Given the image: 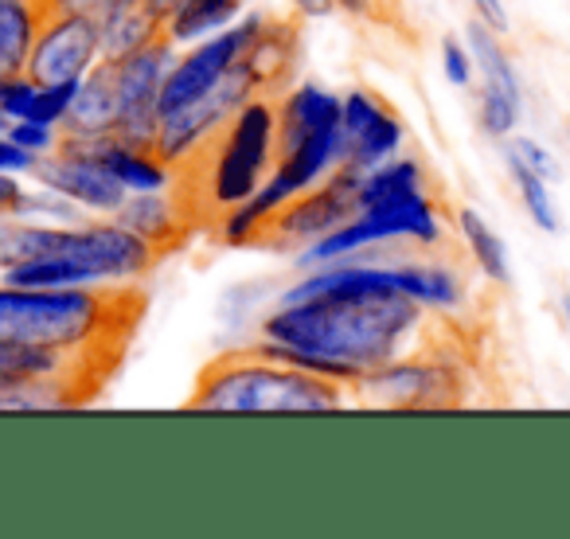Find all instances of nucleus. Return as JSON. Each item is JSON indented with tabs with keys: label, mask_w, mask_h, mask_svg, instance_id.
<instances>
[{
	"label": "nucleus",
	"mask_w": 570,
	"mask_h": 539,
	"mask_svg": "<svg viewBox=\"0 0 570 539\" xmlns=\"http://www.w3.org/2000/svg\"><path fill=\"white\" fill-rule=\"evenodd\" d=\"M12 215H17V219H28V223H48V227H75V223L90 219L75 199H67L59 188L40 184V180L24 184V192H20L17 204H12Z\"/></svg>",
	"instance_id": "nucleus-24"
},
{
	"label": "nucleus",
	"mask_w": 570,
	"mask_h": 539,
	"mask_svg": "<svg viewBox=\"0 0 570 539\" xmlns=\"http://www.w3.org/2000/svg\"><path fill=\"white\" fill-rule=\"evenodd\" d=\"M118 129V82H114V63L102 59L87 79L75 87L71 118L63 134L75 137H106Z\"/></svg>",
	"instance_id": "nucleus-19"
},
{
	"label": "nucleus",
	"mask_w": 570,
	"mask_h": 539,
	"mask_svg": "<svg viewBox=\"0 0 570 539\" xmlns=\"http://www.w3.org/2000/svg\"><path fill=\"white\" fill-rule=\"evenodd\" d=\"M277 102V153L297 145L302 137L317 134L325 126L344 121V95L321 87L313 79H297L274 98Z\"/></svg>",
	"instance_id": "nucleus-16"
},
{
	"label": "nucleus",
	"mask_w": 570,
	"mask_h": 539,
	"mask_svg": "<svg viewBox=\"0 0 570 539\" xmlns=\"http://www.w3.org/2000/svg\"><path fill=\"white\" fill-rule=\"evenodd\" d=\"M176 56H180V48L160 36L149 48L134 51V56L110 59L114 82H118V129H114V134H118L121 141L157 145L160 90H165V79H168V71H173Z\"/></svg>",
	"instance_id": "nucleus-9"
},
{
	"label": "nucleus",
	"mask_w": 570,
	"mask_h": 539,
	"mask_svg": "<svg viewBox=\"0 0 570 539\" xmlns=\"http://www.w3.org/2000/svg\"><path fill=\"white\" fill-rule=\"evenodd\" d=\"M48 12H67V17H87V20H106L110 12L137 4V0H43Z\"/></svg>",
	"instance_id": "nucleus-32"
},
{
	"label": "nucleus",
	"mask_w": 570,
	"mask_h": 539,
	"mask_svg": "<svg viewBox=\"0 0 570 539\" xmlns=\"http://www.w3.org/2000/svg\"><path fill=\"white\" fill-rule=\"evenodd\" d=\"M43 17H48L43 0H0V75L28 71Z\"/></svg>",
	"instance_id": "nucleus-22"
},
{
	"label": "nucleus",
	"mask_w": 570,
	"mask_h": 539,
	"mask_svg": "<svg viewBox=\"0 0 570 539\" xmlns=\"http://www.w3.org/2000/svg\"><path fill=\"white\" fill-rule=\"evenodd\" d=\"M145 4H149V9H153V12H157V17H160V20H165V17H168V12H173V9H176V4H180V0H145Z\"/></svg>",
	"instance_id": "nucleus-38"
},
{
	"label": "nucleus",
	"mask_w": 570,
	"mask_h": 539,
	"mask_svg": "<svg viewBox=\"0 0 570 539\" xmlns=\"http://www.w3.org/2000/svg\"><path fill=\"white\" fill-rule=\"evenodd\" d=\"M504 160H515V165L531 168V173L543 176V180H551V184L562 180L559 157H554V153L531 134H512V137H508V141H504Z\"/></svg>",
	"instance_id": "nucleus-27"
},
{
	"label": "nucleus",
	"mask_w": 570,
	"mask_h": 539,
	"mask_svg": "<svg viewBox=\"0 0 570 539\" xmlns=\"http://www.w3.org/2000/svg\"><path fill=\"white\" fill-rule=\"evenodd\" d=\"M289 9H294V17L302 20H328L336 17V4L333 0H289Z\"/></svg>",
	"instance_id": "nucleus-35"
},
{
	"label": "nucleus",
	"mask_w": 570,
	"mask_h": 539,
	"mask_svg": "<svg viewBox=\"0 0 570 539\" xmlns=\"http://www.w3.org/2000/svg\"><path fill=\"white\" fill-rule=\"evenodd\" d=\"M285 282L277 278H246V282H230L219 297H215V325L223 333V349H243L254 344L258 325L269 310L282 297Z\"/></svg>",
	"instance_id": "nucleus-18"
},
{
	"label": "nucleus",
	"mask_w": 570,
	"mask_h": 539,
	"mask_svg": "<svg viewBox=\"0 0 570 539\" xmlns=\"http://www.w3.org/2000/svg\"><path fill=\"white\" fill-rule=\"evenodd\" d=\"M4 134L12 137V141L20 145V149H28L36 160L48 157V153L59 149V141H63V129L59 126H48V121H36V118H20V121H9V129Z\"/></svg>",
	"instance_id": "nucleus-30"
},
{
	"label": "nucleus",
	"mask_w": 570,
	"mask_h": 539,
	"mask_svg": "<svg viewBox=\"0 0 570 539\" xmlns=\"http://www.w3.org/2000/svg\"><path fill=\"white\" fill-rule=\"evenodd\" d=\"M450 227L438 207V199L426 188L395 192L387 199L356 207L348 223L328 231L325 238L302 246L294 254V270H321L336 262L360 258V254H383L391 246H419V251H438L445 243Z\"/></svg>",
	"instance_id": "nucleus-5"
},
{
	"label": "nucleus",
	"mask_w": 570,
	"mask_h": 539,
	"mask_svg": "<svg viewBox=\"0 0 570 539\" xmlns=\"http://www.w3.org/2000/svg\"><path fill=\"white\" fill-rule=\"evenodd\" d=\"M4 129H9V121H4V114H0V134H4Z\"/></svg>",
	"instance_id": "nucleus-40"
},
{
	"label": "nucleus",
	"mask_w": 570,
	"mask_h": 539,
	"mask_svg": "<svg viewBox=\"0 0 570 539\" xmlns=\"http://www.w3.org/2000/svg\"><path fill=\"white\" fill-rule=\"evenodd\" d=\"M20 192H24V176H9V173H0V215L12 212V204H17Z\"/></svg>",
	"instance_id": "nucleus-36"
},
{
	"label": "nucleus",
	"mask_w": 570,
	"mask_h": 539,
	"mask_svg": "<svg viewBox=\"0 0 570 539\" xmlns=\"http://www.w3.org/2000/svg\"><path fill=\"white\" fill-rule=\"evenodd\" d=\"M145 302L141 286L20 290L0 282V344L67 352L114 372Z\"/></svg>",
	"instance_id": "nucleus-2"
},
{
	"label": "nucleus",
	"mask_w": 570,
	"mask_h": 539,
	"mask_svg": "<svg viewBox=\"0 0 570 539\" xmlns=\"http://www.w3.org/2000/svg\"><path fill=\"white\" fill-rule=\"evenodd\" d=\"M36 165H40V160H36L32 153L20 149V145L12 141L9 134H0V173H9V176H24V180H32Z\"/></svg>",
	"instance_id": "nucleus-33"
},
{
	"label": "nucleus",
	"mask_w": 570,
	"mask_h": 539,
	"mask_svg": "<svg viewBox=\"0 0 570 539\" xmlns=\"http://www.w3.org/2000/svg\"><path fill=\"white\" fill-rule=\"evenodd\" d=\"M465 364L426 341L422 349L364 375L352 388V399L356 406H375V411H445V406L465 403Z\"/></svg>",
	"instance_id": "nucleus-6"
},
{
	"label": "nucleus",
	"mask_w": 570,
	"mask_h": 539,
	"mask_svg": "<svg viewBox=\"0 0 570 539\" xmlns=\"http://www.w3.org/2000/svg\"><path fill=\"white\" fill-rule=\"evenodd\" d=\"M559 313H562V325H567V333H570V294L559 297Z\"/></svg>",
	"instance_id": "nucleus-39"
},
{
	"label": "nucleus",
	"mask_w": 570,
	"mask_h": 539,
	"mask_svg": "<svg viewBox=\"0 0 570 539\" xmlns=\"http://www.w3.org/2000/svg\"><path fill=\"white\" fill-rule=\"evenodd\" d=\"M430 313L399 290L395 254L297 270L262 317L254 349L321 380L356 388L364 375L422 349Z\"/></svg>",
	"instance_id": "nucleus-1"
},
{
	"label": "nucleus",
	"mask_w": 570,
	"mask_h": 539,
	"mask_svg": "<svg viewBox=\"0 0 570 539\" xmlns=\"http://www.w3.org/2000/svg\"><path fill=\"white\" fill-rule=\"evenodd\" d=\"M399 290L426 313L438 317H458L469 305V282L453 262L442 258H395Z\"/></svg>",
	"instance_id": "nucleus-17"
},
{
	"label": "nucleus",
	"mask_w": 570,
	"mask_h": 539,
	"mask_svg": "<svg viewBox=\"0 0 570 539\" xmlns=\"http://www.w3.org/2000/svg\"><path fill=\"white\" fill-rule=\"evenodd\" d=\"M356 184H360V168L344 165L341 173H333L328 180H321L317 188L294 196L282 212L269 219L266 235L258 246L266 251H289L297 254L302 246L325 238L328 231H336L341 223H348L356 215L360 199H356Z\"/></svg>",
	"instance_id": "nucleus-8"
},
{
	"label": "nucleus",
	"mask_w": 570,
	"mask_h": 539,
	"mask_svg": "<svg viewBox=\"0 0 570 539\" xmlns=\"http://www.w3.org/2000/svg\"><path fill=\"white\" fill-rule=\"evenodd\" d=\"M508 176H512L515 184V196H520V207L523 215H528L531 223H535L543 235H559L562 231V215H559V204H554V184L543 180V176H535L531 168L515 165V160H504Z\"/></svg>",
	"instance_id": "nucleus-25"
},
{
	"label": "nucleus",
	"mask_w": 570,
	"mask_h": 539,
	"mask_svg": "<svg viewBox=\"0 0 570 539\" xmlns=\"http://www.w3.org/2000/svg\"><path fill=\"white\" fill-rule=\"evenodd\" d=\"M438 59H442V75L450 87H458V90L476 87V59H473V51H469L465 36H442Z\"/></svg>",
	"instance_id": "nucleus-28"
},
{
	"label": "nucleus",
	"mask_w": 570,
	"mask_h": 539,
	"mask_svg": "<svg viewBox=\"0 0 570 539\" xmlns=\"http://www.w3.org/2000/svg\"><path fill=\"white\" fill-rule=\"evenodd\" d=\"M102 63V32L98 20L48 12L43 28L36 36L28 75L36 82H82Z\"/></svg>",
	"instance_id": "nucleus-10"
},
{
	"label": "nucleus",
	"mask_w": 570,
	"mask_h": 539,
	"mask_svg": "<svg viewBox=\"0 0 570 539\" xmlns=\"http://www.w3.org/2000/svg\"><path fill=\"white\" fill-rule=\"evenodd\" d=\"M188 406L212 414H328L356 406V399L344 383L321 380L305 367L243 344L215 352L199 367Z\"/></svg>",
	"instance_id": "nucleus-3"
},
{
	"label": "nucleus",
	"mask_w": 570,
	"mask_h": 539,
	"mask_svg": "<svg viewBox=\"0 0 570 539\" xmlns=\"http://www.w3.org/2000/svg\"><path fill=\"white\" fill-rule=\"evenodd\" d=\"M75 137V134H67ZM82 149H90L106 168L114 173V180L121 184L126 192H160V188H173L180 184V168L168 165L160 157L157 145H134V141H121L118 134H106V137H75Z\"/></svg>",
	"instance_id": "nucleus-15"
},
{
	"label": "nucleus",
	"mask_w": 570,
	"mask_h": 539,
	"mask_svg": "<svg viewBox=\"0 0 570 539\" xmlns=\"http://www.w3.org/2000/svg\"><path fill=\"white\" fill-rule=\"evenodd\" d=\"M36 90H40V82L28 71L0 75V114H4V121L28 118V110H32V102H36Z\"/></svg>",
	"instance_id": "nucleus-31"
},
{
	"label": "nucleus",
	"mask_w": 570,
	"mask_h": 539,
	"mask_svg": "<svg viewBox=\"0 0 570 539\" xmlns=\"http://www.w3.org/2000/svg\"><path fill=\"white\" fill-rule=\"evenodd\" d=\"M98 32H102V59H126L134 51L149 48L153 40H160L165 36V20L145 0H137V4H126V9L98 20Z\"/></svg>",
	"instance_id": "nucleus-23"
},
{
	"label": "nucleus",
	"mask_w": 570,
	"mask_h": 539,
	"mask_svg": "<svg viewBox=\"0 0 570 539\" xmlns=\"http://www.w3.org/2000/svg\"><path fill=\"white\" fill-rule=\"evenodd\" d=\"M277 160V102L274 95H254L235 118L227 121L215 145L184 168L180 180L191 192L199 215L212 227L223 212L250 199L266 184Z\"/></svg>",
	"instance_id": "nucleus-4"
},
{
	"label": "nucleus",
	"mask_w": 570,
	"mask_h": 539,
	"mask_svg": "<svg viewBox=\"0 0 570 539\" xmlns=\"http://www.w3.org/2000/svg\"><path fill=\"white\" fill-rule=\"evenodd\" d=\"M336 12H344V17H356V20H367L372 17V0H333Z\"/></svg>",
	"instance_id": "nucleus-37"
},
{
	"label": "nucleus",
	"mask_w": 570,
	"mask_h": 539,
	"mask_svg": "<svg viewBox=\"0 0 570 539\" xmlns=\"http://www.w3.org/2000/svg\"><path fill=\"white\" fill-rule=\"evenodd\" d=\"M75 87H79V82H40V90H36V102H32V110H28V118L48 121V126L63 129L67 118H71Z\"/></svg>",
	"instance_id": "nucleus-29"
},
{
	"label": "nucleus",
	"mask_w": 570,
	"mask_h": 539,
	"mask_svg": "<svg viewBox=\"0 0 570 539\" xmlns=\"http://www.w3.org/2000/svg\"><path fill=\"white\" fill-rule=\"evenodd\" d=\"M453 231H458L469 258H473L476 274H481L489 286H497V290L512 286V254H508V243L476 207H458Z\"/></svg>",
	"instance_id": "nucleus-20"
},
{
	"label": "nucleus",
	"mask_w": 570,
	"mask_h": 539,
	"mask_svg": "<svg viewBox=\"0 0 570 539\" xmlns=\"http://www.w3.org/2000/svg\"><path fill=\"white\" fill-rule=\"evenodd\" d=\"M243 17L246 0H180L165 17V40H173L176 48H191V43L238 24Z\"/></svg>",
	"instance_id": "nucleus-21"
},
{
	"label": "nucleus",
	"mask_w": 570,
	"mask_h": 539,
	"mask_svg": "<svg viewBox=\"0 0 570 539\" xmlns=\"http://www.w3.org/2000/svg\"><path fill=\"white\" fill-rule=\"evenodd\" d=\"M520 121H523V98L481 82V90H476V126H481V134L489 141L504 145L512 134H520Z\"/></svg>",
	"instance_id": "nucleus-26"
},
{
	"label": "nucleus",
	"mask_w": 570,
	"mask_h": 539,
	"mask_svg": "<svg viewBox=\"0 0 570 539\" xmlns=\"http://www.w3.org/2000/svg\"><path fill=\"white\" fill-rule=\"evenodd\" d=\"M254 95H258V87H254V79L246 75V67L238 63L235 71H230L215 90H207L204 98L180 106V110L160 114V129H157L160 157H165L168 165L180 168V173L191 168L207 149H212L215 137L227 129V121L235 118Z\"/></svg>",
	"instance_id": "nucleus-7"
},
{
	"label": "nucleus",
	"mask_w": 570,
	"mask_h": 539,
	"mask_svg": "<svg viewBox=\"0 0 570 539\" xmlns=\"http://www.w3.org/2000/svg\"><path fill=\"white\" fill-rule=\"evenodd\" d=\"M297 63H302V20L269 12L243 56L246 75L254 79L258 95L277 98L289 82H297Z\"/></svg>",
	"instance_id": "nucleus-14"
},
{
	"label": "nucleus",
	"mask_w": 570,
	"mask_h": 539,
	"mask_svg": "<svg viewBox=\"0 0 570 539\" xmlns=\"http://www.w3.org/2000/svg\"><path fill=\"white\" fill-rule=\"evenodd\" d=\"M32 180L59 188L67 199H75L90 219H95V215H118L121 204H126V196H129V192L114 180L110 168L67 134H63V141H59L56 153L40 157Z\"/></svg>",
	"instance_id": "nucleus-11"
},
{
	"label": "nucleus",
	"mask_w": 570,
	"mask_h": 539,
	"mask_svg": "<svg viewBox=\"0 0 570 539\" xmlns=\"http://www.w3.org/2000/svg\"><path fill=\"white\" fill-rule=\"evenodd\" d=\"M118 219L126 223L129 231H137L145 243L157 246L165 258L180 251V246H188V238L196 235L199 227H207L196 199H191V192L184 188V180L160 192H129Z\"/></svg>",
	"instance_id": "nucleus-12"
},
{
	"label": "nucleus",
	"mask_w": 570,
	"mask_h": 539,
	"mask_svg": "<svg viewBox=\"0 0 570 539\" xmlns=\"http://www.w3.org/2000/svg\"><path fill=\"white\" fill-rule=\"evenodd\" d=\"M473 4V17H481L484 24H492L497 32H508L512 28V17H508L504 0H469Z\"/></svg>",
	"instance_id": "nucleus-34"
},
{
	"label": "nucleus",
	"mask_w": 570,
	"mask_h": 539,
	"mask_svg": "<svg viewBox=\"0 0 570 539\" xmlns=\"http://www.w3.org/2000/svg\"><path fill=\"white\" fill-rule=\"evenodd\" d=\"M344 137H348V165L367 173L403 153L406 126L375 90L352 87L344 90Z\"/></svg>",
	"instance_id": "nucleus-13"
}]
</instances>
